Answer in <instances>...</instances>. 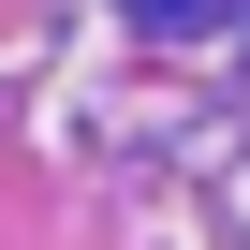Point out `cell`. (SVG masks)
Here are the masks:
<instances>
[{
	"mask_svg": "<svg viewBox=\"0 0 250 250\" xmlns=\"http://www.w3.org/2000/svg\"><path fill=\"white\" fill-rule=\"evenodd\" d=\"M147 15H162V30H191V15H221V0H147Z\"/></svg>",
	"mask_w": 250,
	"mask_h": 250,
	"instance_id": "cell-1",
	"label": "cell"
}]
</instances>
